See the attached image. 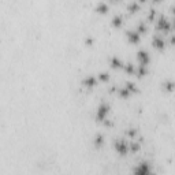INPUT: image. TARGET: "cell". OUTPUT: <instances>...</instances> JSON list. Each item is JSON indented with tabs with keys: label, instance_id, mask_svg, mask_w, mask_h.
I'll return each mask as SVG.
<instances>
[{
	"label": "cell",
	"instance_id": "6da1fadb",
	"mask_svg": "<svg viewBox=\"0 0 175 175\" xmlns=\"http://www.w3.org/2000/svg\"><path fill=\"white\" fill-rule=\"evenodd\" d=\"M150 174H152V168H150V166L146 162L140 163L134 168V172H133V175H150Z\"/></svg>",
	"mask_w": 175,
	"mask_h": 175
},
{
	"label": "cell",
	"instance_id": "7a4b0ae2",
	"mask_svg": "<svg viewBox=\"0 0 175 175\" xmlns=\"http://www.w3.org/2000/svg\"><path fill=\"white\" fill-rule=\"evenodd\" d=\"M129 148H130V145H127V142L123 141V140H116V141H115V149H116V152L120 153V155H126L127 150H129Z\"/></svg>",
	"mask_w": 175,
	"mask_h": 175
},
{
	"label": "cell",
	"instance_id": "3957f363",
	"mask_svg": "<svg viewBox=\"0 0 175 175\" xmlns=\"http://www.w3.org/2000/svg\"><path fill=\"white\" fill-rule=\"evenodd\" d=\"M108 112H110V107L107 106V104L99 106V108H97V120L103 122L106 119V116L108 115Z\"/></svg>",
	"mask_w": 175,
	"mask_h": 175
},
{
	"label": "cell",
	"instance_id": "277c9868",
	"mask_svg": "<svg viewBox=\"0 0 175 175\" xmlns=\"http://www.w3.org/2000/svg\"><path fill=\"white\" fill-rule=\"evenodd\" d=\"M157 29L159 30H164V31L170 30V22L167 21L166 17H160L159 18V21H157Z\"/></svg>",
	"mask_w": 175,
	"mask_h": 175
},
{
	"label": "cell",
	"instance_id": "5b68a950",
	"mask_svg": "<svg viewBox=\"0 0 175 175\" xmlns=\"http://www.w3.org/2000/svg\"><path fill=\"white\" fill-rule=\"evenodd\" d=\"M138 60H140V64L141 66H146L149 63V55L146 51H138Z\"/></svg>",
	"mask_w": 175,
	"mask_h": 175
},
{
	"label": "cell",
	"instance_id": "8992f818",
	"mask_svg": "<svg viewBox=\"0 0 175 175\" xmlns=\"http://www.w3.org/2000/svg\"><path fill=\"white\" fill-rule=\"evenodd\" d=\"M83 86L85 88H94L96 86V83H97V78L93 77V75H89V77H85V79H83Z\"/></svg>",
	"mask_w": 175,
	"mask_h": 175
},
{
	"label": "cell",
	"instance_id": "52a82bcc",
	"mask_svg": "<svg viewBox=\"0 0 175 175\" xmlns=\"http://www.w3.org/2000/svg\"><path fill=\"white\" fill-rule=\"evenodd\" d=\"M127 37H129V41L133 44L138 43L140 40V33L138 31H127Z\"/></svg>",
	"mask_w": 175,
	"mask_h": 175
},
{
	"label": "cell",
	"instance_id": "ba28073f",
	"mask_svg": "<svg viewBox=\"0 0 175 175\" xmlns=\"http://www.w3.org/2000/svg\"><path fill=\"white\" fill-rule=\"evenodd\" d=\"M152 44H153V47L157 48V49H163V48H164V38L155 37L153 38V41H152Z\"/></svg>",
	"mask_w": 175,
	"mask_h": 175
},
{
	"label": "cell",
	"instance_id": "9c48e42d",
	"mask_svg": "<svg viewBox=\"0 0 175 175\" xmlns=\"http://www.w3.org/2000/svg\"><path fill=\"white\" fill-rule=\"evenodd\" d=\"M111 66L115 67V69H119V67H123V63H122V60L118 59V57H112V59H111Z\"/></svg>",
	"mask_w": 175,
	"mask_h": 175
},
{
	"label": "cell",
	"instance_id": "30bf717a",
	"mask_svg": "<svg viewBox=\"0 0 175 175\" xmlns=\"http://www.w3.org/2000/svg\"><path fill=\"white\" fill-rule=\"evenodd\" d=\"M129 94H130V90H129L127 88H120V89H119V96H122L123 99H127Z\"/></svg>",
	"mask_w": 175,
	"mask_h": 175
},
{
	"label": "cell",
	"instance_id": "8fae6325",
	"mask_svg": "<svg viewBox=\"0 0 175 175\" xmlns=\"http://www.w3.org/2000/svg\"><path fill=\"white\" fill-rule=\"evenodd\" d=\"M103 142H104V137H103L101 134H97V136L94 137V145H96V146H101Z\"/></svg>",
	"mask_w": 175,
	"mask_h": 175
},
{
	"label": "cell",
	"instance_id": "7c38bea8",
	"mask_svg": "<svg viewBox=\"0 0 175 175\" xmlns=\"http://www.w3.org/2000/svg\"><path fill=\"white\" fill-rule=\"evenodd\" d=\"M146 74V66H138V71H137V77H142Z\"/></svg>",
	"mask_w": 175,
	"mask_h": 175
},
{
	"label": "cell",
	"instance_id": "4fadbf2b",
	"mask_svg": "<svg viewBox=\"0 0 175 175\" xmlns=\"http://www.w3.org/2000/svg\"><path fill=\"white\" fill-rule=\"evenodd\" d=\"M123 67H125V70H126V73H127V74H133V73H134V67H133V64H130V63H129V64H126V66H123Z\"/></svg>",
	"mask_w": 175,
	"mask_h": 175
},
{
	"label": "cell",
	"instance_id": "5bb4252c",
	"mask_svg": "<svg viewBox=\"0 0 175 175\" xmlns=\"http://www.w3.org/2000/svg\"><path fill=\"white\" fill-rule=\"evenodd\" d=\"M130 149H131V152H138V149H140V144H138V142H131Z\"/></svg>",
	"mask_w": 175,
	"mask_h": 175
},
{
	"label": "cell",
	"instance_id": "9a60e30c",
	"mask_svg": "<svg viewBox=\"0 0 175 175\" xmlns=\"http://www.w3.org/2000/svg\"><path fill=\"white\" fill-rule=\"evenodd\" d=\"M120 21H122V17H120V15H116V17H115V18H114V25L115 26H119L120 25Z\"/></svg>",
	"mask_w": 175,
	"mask_h": 175
},
{
	"label": "cell",
	"instance_id": "2e32d148",
	"mask_svg": "<svg viewBox=\"0 0 175 175\" xmlns=\"http://www.w3.org/2000/svg\"><path fill=\"white\" fill-rule=\"evenodd\" d=\"M163 86H166V89H167V90H172L175 85H174V83H172V82H166V83H164Z\"/></svg>",
	"mask_w": 175,
	"mask_h": 175
},
{
	"label": "cell",
	"instance_id": "e0dca14e",
	"mask_svg": "<svg viewBox=\"0 0 175 175\" xmlns=\"http://www.w3.org/2000/svg\"><path fill=\"white\" fill-rule=\"evenodd\" d=\"M99 77H100L101 81H108V79H110V75L107 74V73H101V74L99 75Z\"/></svg>",
	"mask_w": 175,
	"mask_h": 175
},
{
	"label": "cell",
	"instance_id": "ac0fdd59",
	"mask_svg": "<svg viewBox=\"0 0 175 175\" xmlns=\"http://www.w3.org/2000/svg\"><path fill=\"white\" fill-rule=\"evenodd\" d=\"M170 43H171V44H174V45H175V36H172V37H171V40H170Z\"/></svg>",
	"mask_w": 175,
	"mask_h": 175
}]
</instances>
